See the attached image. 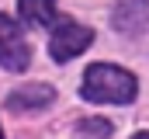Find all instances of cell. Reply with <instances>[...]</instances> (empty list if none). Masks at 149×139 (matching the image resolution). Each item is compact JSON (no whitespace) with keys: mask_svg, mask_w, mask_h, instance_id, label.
Listing matches in <instances>:
<instances>
[{"mask_svg":"<svg viewBox=\"0 0 149 139\" xmlns=\"http://www.w3.org/2000/svg\"><path fill=\"white\" fill-rule=\"evenodd\" d=\"M135 91H139L135 77L128 70L108 66V63H94L83 73V84H80V94L97 104H128L135 98Z\"/></svg>","mask_w":149,"mask_h":139,"instance_id":"1","label":"cell"},{"mask_svg":"<svg viewBox=\"0 0 149 139\" xmlns=\"http://www.w3.org/2000/svg\"><path fill=\"white\" fill-rule=\"evenodd\" d=\"M90 42H94V32H90V28H83V25L70 21V18H63V21H56V32L49 38V52H52L56 63H70V59L80 56Z\"/></svg>","mask_w":149,"mask_h":139,"instance_id":"2","label":"cell"},{"mask_svg":"<svg viewBox=\"0 0 149 139\" xmlns=\"http://www.w3.org/2000/svg\"><path fill=\"white\" fill-rule=\"evenodd\" d=\"M28 63H31V49H28L21 28L7 14H0V66L17 73V70H24Z\"/></svg>","mask_w":149,"mask_h":139,"instance_id":"3","label":"cell"},{"mask_svg":"<svg viewBox=\"0 0 149 139\" xmlns=\"http://www.w3.org/2000/svg\"><path fill=\"white\" fill-rule=\"evenodd\" d=\"M111 21H114L118 32H128V35L149 28V0H121L114 7Z\"/></svg>","mask_w":149,"mask_h":139,"instance_id":"4","label":"cell"},{"mask_svg":"<svg viewBox=\"0 0 149 139\" xmlns=\"http://www.w3.org/2000/svg\"><path fill=\"white\" fill-rule=\"evenodd\" d=\"M52 98H56V91L49 84H28V87H17L7 98V108H14V111H38V108H49Z\"/></svg>","mask_w":149,"mask_h":139,"instance_id":"5","label":"cell"},{"mask_svg":"<svg viewBox=\"0 0 149 139\" xmlns=\"http://www.w3.org/2000/svg\"><path fill=\"white\" fill-rule=\"evenodd\" d=\"M17 11L28 25H49L56 18V0H17Z\"/></svg>","mask_w":149,"mask_h":139,"instance_id":"6","label":"cell"},{"mask_svg":"<svg viewBox=\"0 0 149 139\" xmlns=\"http://www.w3.org/2000/svg\"><path fill=\"white\" fill-rule=\"evenodd\" d=\"M80 132H83V136L104 139V136H111V122H104V118H87V122H80Z\"/></svg>","mask_w":149,"mask_h":139,"instance_id":"7","label":"cell"},{"mask_svg":"<svg viewBox=\"0 0 149 139\" xmlns=\"http://www.w3.org/2000/svg\"><path fill=\"white\" fill-rule=\"evenodd\" d=\"M132 139H149V132H139V136H132Z\"/></svg>","mask_w":149,"mask_h":139,"instance_id":"8","label":"cell"},{"mask_svg":"<svg viewBox=\"0 0 149 139\" xmlns=\"http://www.w3.org/2000/svg\"><path fill=\"white\" fill-rule=\"evenodd\" d=\"M0 139H3V132H0Z\"/></svg>","mask_w":149,"mask_h":139,"instance_id":"9","label":"cell"}]
</instances>
